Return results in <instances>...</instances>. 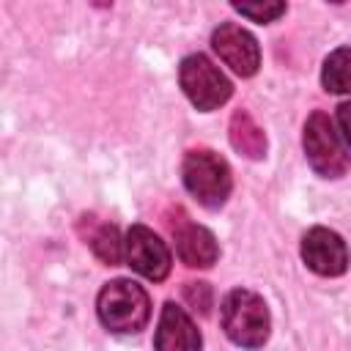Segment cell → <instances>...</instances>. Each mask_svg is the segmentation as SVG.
Here are the masks:
<instances>
[{
  "label": "cell",
  "instance_id": "cell-8",
  "mask_svg": "<svg viewBox=\"0 0 351 351\" xmlns=\"http://www.w3.org/2000/svg\"><path fill=\"white\" fill-rule=\"evenodd\" d=\"M302 261L321 277H340L348 269V247L329 228H310L302 236Z\"/></svg>",
  "mask_w": 351,
  "mask_h": 351
},
{
  "label": "cell",
  "instance_id": "cell-9",
  "mask_svg": "<svg viewBox=\"0 0 351 351\" xmlns=\"http://www.w3.org/2000/svg\"><path fill=\"white\" fill-rule=\"evenodd\" d=\"M200 346L203 340L195 321L186 315L184 307H178L176 302H167L156 324L154 348L156 351H200Z\"/></svg>",
  "mask_w": 351,
  "mask_h": 351
},
{
  "label": "cell",
  "instance_id": "cell-4",
  "mask_svg": "<svg viewBox=\"0 0 351 351\" xmlns=\"http://www.w3.org/2000/svg\"><path fill=\"white\" fill-rule=\"evenodd\" d=\"M302 145H304V156H307L310 167L321 178H340L348 170V154H346V148L340 143V134L335 132L326 112L315 110L304 121Z\"/></svg>",
  "mask_w": 351,
  "mask_h": 351
},
{
  "label": "cell",
  "instance_id": "cell-16",
  "mask_svg": "<svg viewBox=\"0 0 351 351\" xmlns=\"http://www.w3.org/2000/svg\"><path fill=\"white\" fill-rule=\"evenodd\" d=\"M337 126H340L343 140H346L348 148H351V101H346V104L337 107Z\"/></svg>",
  "mask_w": 351,
  "mask_h": 351
},
{
  "label": "cell",
  "instance_id": "cell-13",
  "mask_svg": "<svg viewBox=\"0 0 351 351\" xmlns=\"http://www.w3.org/2000/svg\"><path fill=\"white\" fill-rule=\"evenodd\" d=\"M88 244H90L93 255H96L101 263H107V266H115V263H121V258H123V241H121V233H118V228H115L112 222H101V225L90 233Z\"/></svg>",
  "mask_w": 351,
  "mask_h": 351
},
{
  "label": "cell",
  "instance_id": "cell-3",
  "mask_svg": "<svg viewBox=\"0 0 351 351\" xmlns=\"http://www.w3.org/2000/svg\"><path fill=\"white\" fill-rule=\"evenodd\" d=\"M181 178L186 192L206 208H219L233 189L228 162L208 148H197L184 156Z\"/></svg>",
  "mask_w": 351,
  "mask_h": 351
},
{
  "label": "cell",
  "instance_id": "cell-5",
  "mask_svg": "<svg viewBox=\"0 0 351 351\" xmlns=\"http://www.w3.org/2000/svg\"><path fill=\"white\" fill-rule=\"evenodd\" d=\"M178 82L186 93V99L203 110V112H211L217 107H222L230 93H233V85L230 80L206 58V55H186L178 66Z\"/></svg>",
  "mask_w": 351,
  "mask_h": 351
},
{
  "label": "cell",
  "instance_id": "cell-15",
  "mask_svg": "<svg viewBox=\"0 0 351 351\" xmlns=\"http://www.w3.org/2000/svg\"><path fill=\"white\" fill-rule=\"evenodd\" d=\"M184 299L200 315H208V310H211V285L208 282H186L184 285Z\"/></svg>",
  "mask_w": 351,
  "mask_h": 351
},
{
  "label": "cell",
  "instance_id": "cell-12",
  "mask_svg": "<svg viewBox=\"0 0 351 351\" xmlns=\"http://www.w3.org/2000/svg\"><path fill=\"white\" fill-rule=\"evenodd\" d=\"M321 82L329 93H348L351 96V47H340L324 60Z\"/></svg>",
  "mask_w": 351,
  "mask_h": 351
},
{
  "label": "cell",
  "instance_id": "cell-1",
  "mask_svg": "<svg viewBox=\"0 0 351 351\" xmlns=\"http://www.w3.org/2000/svg\"><path fill=\"white\" fill-rule=\"evenodd\" d=\"M96 313L110 332L134 335L151 318V299L134 280H112L99 291Z\"/></svg>",
  "mask_w": 351,
  "mask_h": 351
},
{
  "label": "cell",
  "instance_id": "cell-7",
  "mask_svg": "<svg viewBox=\"0 0 351 351\" xmlns=\"http://www.w3.org/2000/svg\"><path fill=\"white\" fill-rule=\"evenodd\" d=\"M211 47L222 58L225 66H230L239 77H252L261 66V49L250 30L233 22H222L211 33Z\"/></svg>",
  "mask_w": 351,
  "mask_h": 351
},
{
  "label": "cell",
  "instance_id": "cell-2",
  "mask_svg": "<svg viewBox=\"0 0 351 351\" xmlns=\"http://www.w3.org/2000/svg\"><path fill=\"white\" fill-rule=\"evenodd\" d=\"M222 329L241 348H261L269 340L271 318L263 296L250 288H233L222 299Z\"/></svg>",
  "mask_w": 351,
  "mask_h": 351
},
{
  "label": "cell",
  "instance_id": "cell-11",
  "mask_svg": "<svg viewBox=\"0 0 351 351\" xmlns=\"http://www.w3.org/2000/svg\"><path fill=\"white\" fill-rule=\"evenodd\" d=\"M230 143L247 159H261L266 154V134L247 110H236L230 118Z\"/></svg>",
  "mask_w": 351,
  "mask_h": 351
},
{
  "label": "cell",
  "instance_id": "cell-6",
  "mask_svg": "<svg viewBox=\"0 0 351 351\" xmlns=\"http://www.w3.org/2000/svg\"><path fill=\"white\" fill-rule=\"evenodd\" d=\"M123 255H126V263L143 274L145 280H154V282H162L167 274H170V250L167 244L145 225H132L126 230V239H123Z\"/></svg>",
  "mask_w": 351,
  "mask_h": 351
},
{
  "label": "cell",
  "instance_id": "cell-10",
  "mask_svg": "<svg viewBox=\"0 0 351 351\" xmlns=\"http://www.w3.org/2000/svg\"><path fill=\"white\" fill-rule=\"evenodd\" d=\"M173 236H176V252L181 263H186L189 269H208L217 263L219 247L208 228L181 219L178 225H173Z\"/></svg>",
  "mask_w": 351,
  "mask_h": 351
},
{
  "label": "cell",
  "instance_id": "cell-14",
  "mask_svg": "<svg viewBox=\"0 0 351 351\" xmlns=\"http://www.w3.org/2000/svg\"><path fill=\"white\" fill-rule=\"evenodd\" d=\"M233 8H236L241 16H247V19H252V22H261V25L274 22L277 16H282V14H285V3H261V5L233 3Z\"/></svg>",
  "mask_w": 351,
  "mask_h": 351
}]
</instances>
